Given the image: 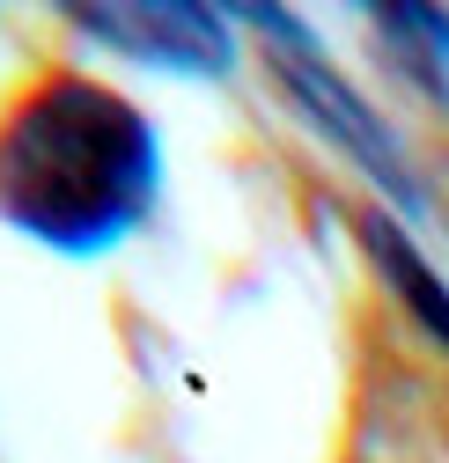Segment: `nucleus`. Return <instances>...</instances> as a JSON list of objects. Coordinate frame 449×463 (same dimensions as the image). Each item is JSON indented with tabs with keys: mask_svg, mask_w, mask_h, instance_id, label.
<instances>
[{
	"mask_svg": "<svg viewBox=\"0 0 449 463\" xmlns=\"http://www.w3.org/2000/svg\"><path fill=\"white\" fill-rule=\"evenodd\" d=\"M162 199L155 118L96 74L52 67L0 103V221L60 258L119 250Z\"/></svg>",
	"mask_w": 449,
	"mask_h": 463,
	"instance_id": "nucleus-1",
	"label": "nucleus"
},
{
	"mask_svg": "<svg viewBox=\"0 0 449 463\" xmlns=\"http://www.w3.org/2000/svg\"><path fill=\"white\" fill-rule=\"evenodd\" d=\"M361 243H368V258H376V272L390 279V287H398V302L449 345V287L435 279V265L413 250V236H406V228L398 221H383V213H361Z\"/></svg>",
	"mask_w": 449,
	"mask_h": 463,
	"instance_id": "nucleus-4",
	"label": "nucleus"
},
{
	"mask_svg": "<svg viewBox=\"0 0 449 463\" xmlns=\"http://www.w3.org/2000/svg\"><path fill=\"white\" fill-rule=\"evenodd\" d=\"M74 23L103 44H119L140 67H170V74H229L236 44H229V15L199 8V0H133V8H74Z\"/></svg>",
	"mask_w": 449,
	"mask_h": 463,
	"instance_id": "nucleus-3",
	"label": "nucleus"
},
{
	"mask_svg": "<svg viewBox=\"0 0 449 463\" xmlns=\"http://www.w3.org/2000/svg\"><path fill=\"white\" fill-rule=\"evenodd\" d=\"M376 23H383V44L398 52L435 96H449V15L442 8H376Z\"/></svg>",
	"mask_w": 449,
	"mask_h": 463,
	"instance_id": "nucleus-5",
	"label": "nucleus"
},
{
	"mask_svg": "<svg viewBox=\"0 0 449 463\" xmlns=\"http://www.w3.org/2000/svg\"><path fill=\"white\" fill-rule=\"evenodd\" d=\"M251 23L272 37V67H280V81H288V96L310 110V118L339 140L368 177L390 192V199H406L413 206V177H406V155H398V140H390V126L376 118V110L331 74L324 60H317V44H310V30L295 23V15H280V8H251Z\"/></svg>",
	"mask_w": 449,
	"mask_h": 463,
	"instance_id": "nucleus-2",
	"label": "nucleus"
}]
</instances>
